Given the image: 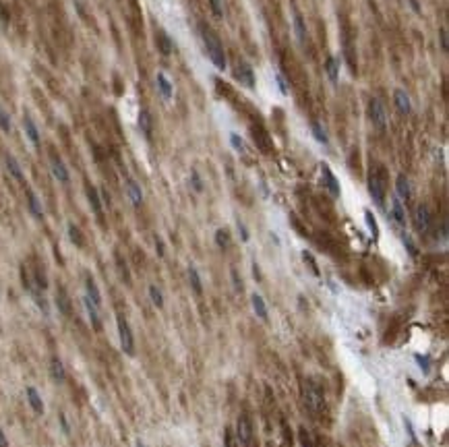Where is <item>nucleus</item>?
Returning <instances> with one entry per match:
<instances>
[{"instance_id":"obj_1","label":"nucleus","mask_w":449,"mask_h":447,"mask_svg":"<svg viewBox=\"0 0 449 447\" xmlns=\"http://www.w3.org/2000/svg\"><path fill=\"white\" fill-rule=\"evenodd\" d=\"M201 39H203V46H205V52L209 56V60L213 62L215 68L224 71V68L228 66V62H226V52H224L222 39H219L211 29L205 27V25H201Z\"/></svg>"},{"instance_id":"obj_2","label":"nucleus","mask_w":449,"mask_h":447,"mask_svg":"<svg viewBox=\"0 0 449 447\" xmlns=\"http://www.w3.org/2000/svg\"><path fill=\"white\" fill-rule=\"evenodd\" d=\"M302 400H304V406L313 414L323 412V408H325V393L315 379H306L302 383Z\"/></svg>"},{"instance_id":"obj_3","label":"nucleus","mask_w":449,"mask_h":447,"mask_svg":"<svg viewBox=\"0 0 449 447\" xmlns=\"http://www.w3.org/2000/svg\"><path fill=\"white\" fill-rule=\"evenodd\" d=\"M368 193H371L373 201L379 207H383L385 193H387V172L383 166L371 168V174H368Z\"/></svg>"},{"instance_id":"obj_4","label":"nucleus","mask_w":449,"mask_h":447,"mask_svg":"<svg viewBox=\"0 0 449 447\" xmlns=\"http://www.w3.org/2000/svg\"><path fill=\"white\" fill-rule=\"evenodd\" d=\"M368 116H371V120H373L377 131L383 133L387 128V120H389V118H387V108L379 97H373L371 102H368Z\"/></svg>"},{"instance_id":"obj_5","label":"nucleus","mask_w":449,"mask_h":447,"mask_svg":"<svg viewBox=\"0 0 449 447\" xmlns=\"http://www.w3.org/2000/svg\"><path fill=\"white\" fill-rule=\"evenodd\" d=\"M116 327H118V335H120V346L122 350L133 356L135 354V337H133V331H131V325L126 323V319L122 315L116 317Z\"/></svg>"},{"instance_id":"obj_6","label":"nucleus","mask_w":449,"mask_h":447,"mask_svg":"<svg viewBox=\"0 0 449 447\" xmlns=\"http://www.w3.org/2000/svg\"><path fill=\"white\" fill-rule=\"evenodd\" d=\"M236 441L240 447H251L253 441V422L248 418V414H240L236 422Z\"/></svg>"},{"instance_id":"obj_7","label":"nucleus","mask_w":449,"mask_h":447,"mask_svg":"<svg viewBox=\"0 0 449 447\" xmlns=\"http://www.w3.org/2000/svg\"><path fill=\"white\" fill-rule=\"evenodd\" d=\"M414 228L420 234H428L433 228V215L428 211L426 205H418L416 211H414Z\"/></svg>"},{"instance_id":"obj_8","label":"nucleus","mask_w":449,"mask_h":447,"mask_svg":"<svg viewBox=\"0 0 449 447\" xmlns=\"http://www.w3.org/2000/svg\"><path fill=\"white\" fill-rule=\"evenodd\" d=\"M321 178H323V184L325 188L329 191V195H331L333 199H337L342 195V188H340V180L335 178V174L331 172V168H329L327 164H321Z\"/></svg>"},{"instance_id":"obj_9","label":"nucleus","mask_w":449,"mask_h":447,"mask_svg":"<svg viewBox=\"0 0 449 447\" xmlns=\"http://www.w3.org/2000/svg\"><path fill=\"white\" fill-rule=\"evenodd\" d=\"M234 73H236V79H238V81H240L244 87H248V89L255 87V73H253V68L248 66L244 60H240V62L236 64Z\"/></svg>"},{"instance_id":"obj_10","label":"nucleus","mask_w":449,"mask_h":447,"mask_svg":"<svg viewBox=\"0 0 449 447\" xmlns=\"http://www.w3.org/2000/svg\"><path fill=\"white\" fill-rule=\"evenodd\" d=\"M50 168H52V174H54V178H56L58 182L66 184L68 180H71V176H68V170H66V166L62 164V160H60V157H56V155H52V157H50Z\"/></svg>"},{"instance_id":"obj_11","label":"nucleus","mask_w":449,"mask_h":447,"mask_svg":"<svg viewBox=\"0 0 449 447\" xmlns=\"http://www.w3.org/2000/svg\"><path fill=\"white\" fill-rule=\"evenodd\" d=\"M393 102H395V108L400 110V114L408 116L412 112V102H410V95H408L404 89H395L393 91Z\"/></svg>"},{"instance_id":"obj_12","label":"nucleus","mask_w":449,"mask_h":447,"mask_svg":"<svg viewBox=\"0 0 449 447\" xmlns=\"http://www.w3.org/2000/svg\"><path fill=\"white\" fill-rule=\"evenodd\" d=\"M395 191H397L395 197L404 199V201H410V197H412V186H410V180H408L406 174H400V176L395 178Z\"/></svg>"},{"instance_id":"obj_13","label":"nucleus","mask_w":449,"mask_h":447,"mask_svg":"<svg viewBox=\"0 0 449 447\" xmlns=\"http://www.w3.org/2000/svg\"><path fill=\"white\" fill-rule=\"evenodd\" d=\"M155 42H157V50H159V52H162L164 56H170V54L174 52V42H172V37L168 35L166 31H157Z\"/></svg>"},{"instance_id":"obj_14","label":"nucleus","mask_w":449,"mask_h":447,"mask_svg":"<svg viewBox=\"0 0 449 447\" xmlns=\"http://www.w3.org/2000/svg\"><path fill=\"white\" fill-rule=\"evenodd\" d=\"M139 128H141V133L147 137V139H151V133H153V118H151V112L149 110H143L139 112Z\"/></svg>"},{"instance_id":"obj_15","label":"nucleus","mask_w":449,"mask_h":447,"mask_svg":"<svg viewBox=\"0 0 449 447\" xmlns=\"http://www.w3.org/2000/svg\"><path fill=\"white\" fill-rule=\"evenodd\" d=\"M325 73L329 77V81L333 85H337V81H340V58L329 56L327 62H325Z\"/></svg>"},{"instance_id":"obj_16","label":"nucleus","mask_w":449,"mask_h":447,"mask_svg":"<svg viewBox=\"0 0 449 447\" xmlns=\"http://www.w3.org/2000/svg\"><path fill=\"white\" fill-rule=\"evenodd\" d=\"M23 128H25V135L29 137V141H31L35 147H39V131H37V126L33 122V118L29 114L23 116Z\"/></svg>"},{"instance_id":"obj_17","label":"nucleus","mask_w":449,"mask_h":447,"mask_svg":"<svg viewBox=\"0 0 449 447\" xmlns=\"http://www.w3.org/2000/svg\"><path fill=\"white\" fill-rule=\"evenodd\" d=\"M50 375H52V379L56 383H64V379H66L64 364H62V360L58 358V356H54V358L50 360Z\"/></svg>"},{"instance_id":"obj_18","label":"nucleus","mask_w":449,"mask_h":447,"mask_svg":"<svg viewBox=\"0 0 449 447\" xmlns=\"http://www.w3.org/2000/svg\"><path fill=\"white\" fill-rule=\"evenodd\" d=\"M126 195H128V199H131V203H133L135 207H141V203H143L141 186H139L135 180H131V178L126 180Z\"/></svg>"},{"instance_id":"obj_19","label":"nucleus","mask_w":449,"mask_h":447,"mask_svg":"<svg viewBox=\"0 0 449 447\" xmlns=\"http://www.w3.org/2000/svg\"><path fill=\"white\" fill-rule=\"evenodd\" d=\"M391 217L395 220V224H400V226L406 224V207H404L400 197H393L391 199Z\"/></svg>"},{"instance_id":"obj_20","label":"nucleus","mask_w":449,"mask_h":447,"mask_svg":"<svg viewBox=\"0 0 449 447\" xmlns=\"http://www.w3.org/2000/svg\"><path fill=\"white\" fill-rule=\"evenodd\" d=\"M85 290H87L85 296L99 309V306H102V294H99V290H97V286H95L91 275H87V280H85Z\"/></svg>"},{"instance_id":"obj_21","label":"nucleus","mask_w":449,"mask_h":447,"mask_svg":"<svg viewBox=\"0 0 449 447\" xmlns=\"http://www.w3.org/2000/svg\"><path fill=\"white\" fill-rule=\"evenodd\" d=\"M83 304H85V311H87V315H89V321H91V325H93V329L95 331H99L102 329V319H99V313H97V306L89 300V298L85 296L83 298Z\"/></svg>"},{"instance_id":"obj_22","label":"nucleus","mask_w":449,"mask_h":447,"mask_svg":"<svg viewBox=\"0 0 449 447\" xmlns=\"http://www.w3.org/2000/svg\"><path fill=\"white\" fill-rule=\"evenodd\" d=\"M87 199H89V205H91V209L97 213V215H102V195H99V191L95 186L89 184L87 186Z\"/></svg>"},{"instance_id":"obj_23","label":"nucleus","mask_w":449,"mask_h":447,"mask_svg":"<svg viewBox=\"0 0 449 447\" xmlns=\"http://www.w3.org/2000/svg\"><path fill=\"white\" fill-rule=\"evenodd\" d=\"M27 400H29V406L33 408L35 414H44V402H42V397H39L35 387H27Z\"/></svg>"},{"instance_id":"obj_24","label":"nucleus","mask_w":449,"mask_h":447,"mask_svg":"<svg viewBox=\"0 0 449 447\" xmlns=\"http://www.w3.org/2000/svg\"><path fill=\"white\" fill-rule=\"evenodd\" d=\"M155 85H157V89H159V95H162L164 99H170V97H172V85H170V81H168V77H166L164 73H157V77H155Z\"/></svg>"},{"instance_id":"obj_25","label":"nucleus","mask_w":449,"mask_h":447,"mask_svg":"<svg viewBox=\"0 0 449 447\" xmlns=\"http://www.w3.org/2000/svg\"><path fill=\"white\" fill-rule=\"evenodd\" d=\"M251 302H253V309H255V313H257L259 319L267 321L269 317H267V304H265V300H263V296H261V294H253V296H251Z\"/></svg>"},{"instance_id":"obj_26","label":"nucleus","mask_w":449,"mask_h":447,"mask_svg":"<svg viewBox=\"0 0 449 447\" xmlns=\"http://www.w3.org/2000/svg\"><path fill=\"white\" fill-rule=\"evenodd\" d=\"M27 205H29V211H31L37 220H42V217H44V209H42V203H39V199L35 197L33 191H27Z\"/></svg>"},{"instance_id":"obj_27","label":"nucleus","mask_w":449,"mask_h":447,"mask_svg":"<svg viewBox=\"0 0 449 447\" xmlns=\"http://www.w3.org/2000/svg\"><path fill=\"white\" fill-rule=\"evenodd\" d=\"M56 304H58V311L62 315H71V300H68L64 288H58L56 290Z\"/></svg>"},{"instance_id":"obj_28","label":"nucleus","mask_w":449,"mask_h":447,"mask_svg":"<svg viewBox=\"0 0 449 447\" xmlns=\"http://www.w3.org/2000/svg\"><path fill=\"white\" fill-rule=\"evenodd\" d=\"M294 33H296V37H298V42H300V44L306 42V25L302 21L300 13H294Z\"/></svg>"},{"instance_id":"obj_29","label":"nucleus","mask_w":449,"mask_h":447,"mask_svg":"<svg viewBox=\"0 0 449 447\" xmlns=\"http://www.w3.org/2000/svg\"><path fill=\"white\" fill-rule=\"evenodd\" d=\"M6 168H8V172H11V176L15 178V180L23 182V170H21V166H19V162L15 160L13 155H6Z\"/></svg>"},{"instance_id":"obj_30","label":"nucleus","mask_w":449,"mask_h":447,"mask_svg":"<svg viewBox=\"0 0 449 447\" xmlns=\"http://www.w3.org/2000/svg\"><path fill=\"white\" fill-rule=\"evenodd\" d=\"M311 133H313V137H315L321 145H329V137H327V133H325V128L321 126V122L313 120V122H311Z\"/></svg>"},{"instance_id":"obj_31","label":"nucleus","mask_w":449,"mask_h":447,"mask_svg":"<svg viewBox=\"0 0 449 447\" xmlns=\"http://www.w3.org/2000/svg\"><path fill=\"white\" fill-rule=\"evenodd\" d=\"M188 282H191L195 294H203V284H201V275H199L197 267H188Z\"/></svg>"},{"instance_id":"obj_32","label":"nucleus","mask_w":449,"mask_h":447,"mask_svg":"<svg viewBox=\"0 0 449 447\" xmlns=\"http://www.w3.org/2000/svg\"><path fill=\"white\" fill-rule=\"evenodd\" d=\"M215 244L222 248V251H226L228 244H230V234H228L226 228H219V230L215 232Z\"/></svg>"},{"instance_id":"obj_33","label":"nucleus","mask_w":449,"mask_h":447,"mask_svg":"<svg viewBox=\"0 0 449 447\" xmlns=\"http://www.w3.org/2000/svg\"><path fill=\"white\" fill-rule=\"evenodd\" d=\"M364 222H366V226H368V230H371L373 238L377 240V238H379V226H377V220H375V215H373L371 211H364Z\"/></svg>"},{"instance_id":"obj_34","label":"nucleus","mask_w":449,"mask_h":447,"mask_svg":"<svg viewBox=\"0 0 449 447\" xmlns=\"http://www.w3.org/2000/svg\"><path fill=\"white\" fill-rule=\"evenodd\" d=\"M149 298H151V302L157 306V309H162V306H164V296H162V292H159L157 286H149Z\"/></svg>"},{"instance_id":"obj_35","label":"nucleus","mask_w":449,"mask_h":447,"mask_svg":"<svg viewBox=\"0 0 449 447\" xmlns=\"http://www.w3.org/2000/svg\"><path fill=\"white\" fill-rule=\"evenodd\" d=\"M68 238L77 244V246H83V236H81V230L75 226V224H68Z\"/></svg>"},{"instance_id":"obj_36","label":"nucleus","mask_w":449,"mask_h":447,"mask_svg":"<svg viewBox=\"0 0 449 447\" xmlns=\"http://www.w3.org/2000/svg\"><path fill=\"white\" fill-rule=\"evenodd\" d=\"M209 6H211L213 17H217V19L224 17V4H222V0H209Z\"/></svg>"},{"instance_id":"obj_37","label":"nucleus","mask_w":449,"mask_h":447,"mask_svg":"<svg viewBox=\"0 0 449 447\" xmlns=\"http://www.w3.org/2000/svg\"><path fill=\"white\" fill-rule=\"evenodd\" d=\"M402 240H404V244H406V248H408V253H410V257H418V248H416V244H414L412 238L408 236V234H404Z\"/></svg>"},{"instance_id":"obj_38","label":"nucleus","mask_w":449,"mask_h":447,"mask_svg":"<svg viewBox=\"0 0 449 447\" xmlns=\"http://www.w3.org/2000/svg\"><path fill=\"white\" fill-rule=\"evenodd\" d=\"M191 184H193V188L197 193H203V180H201V176H199L197 170L191 172Z\"/></svg>"},{"instance_id":"obj_39","label":"nucleus","mask_w":449,"mask_h":447,"mask_svg":"<svg viewBox=\"0 0 449 447\" xmlns=\"http://www.w3.org/2000/svg\"><path fill=\"white\" fill-rule=\"evenodd\" d=\"M0 128H2L4 133L11 131V118H8V114L4 110H0Z\"/></svg>"},{"instance_id":"obj_40","label":"nucleus","mask_w":449,"mask_h":447,"mask_svg":"<svg viewBox=\"0 0 449 447\" xmlns=\"http://www.w3.org/2000/svg\"><path fill=\"white\" fill-rule=\"evenodd\" d=\"M230 143H232V147L236 149V151H240V153L244 151V143H242V139L238 137L236 133H232V135H230Z\"/></svg>"},{"instance_id":"obj_41","label":"nucleus","mask_w":449,"mask_h":447,"mask_svg":"<svg viewBox=\"0 0 449 447\" xmlns=\"http://www.w3.org/2000/svg\"><path fill=\"white\" fill-rule=\"evenodd\" d=\"M224 443H226V447H240V445H238V441L234 439V435H232V431H230V429H226Z\"/></svg>"},{"instance_id":"obj_42","label":"nucleus","mask_w":449,"mask_h":447,"mask_svg":"<svg viewBox=\"0 0 449 447\" xmlns=\"http://www.w3.org/2000/svg\"><path fill=\"white\" fill-rule=\"evenodd\" d=\"M275 83H277V87H279V91H282L284 95L288 93V85H286V79H284V75H275Z\"/></svg>"},{"instance_id":"obj_43","label":"nucleus","mask_w":449,"mask_h":447,"mask_svg":"<svg viewBox=\"0 0 449 447\" xmlns=\"http://www.w3.org/2000/svg\"><path fill=\"white\" fill-rule=\"evenodd\" d=\"M439 35H441V48H443V52H447V48H449V42H447V29L441 27V29H439Z\"/></svg>"},{"instance_id":"obj_44","label":"nucleus","mask_w":449,"mask_h":447,"mask_svg":"<svg viewBox=\"0 0 449 447\" xmlns=\"http://www.w3.org/2000/svg\"><path fill=\"white\" fill-rule=\"evenodd\" d=\"M416 360H418V364H420V371L428 373V356H420V354H416Z\"/></svg>"},{"instance_id":"obj_45","label":"nucleus","mask_w":449,"mask_h":447,"mask_svg":"<svg viewBox=\"0 0 449 447\" xmlns=\"http://www.w3.org/2000/svg\"><path fill=\"white\" fill-rule=\"evenodd\" d=\"M302 259H304V261H308V265H311V269H313L315 273H319L317 263H315V259H313V255H311V253H306V251H304V253H302Z\"/></svg>"},{"instance_id":"obj_46","label":"nucleus","mask_w":449,"mask_h":447,"mask_svg":"<svg viewBox=\"0 0 449 447\" xmlns=\"http://www.w3.org/2000/svg\"><path fill=\"white\" fill-rule=\"evenodd\" d=\"M404 426H406V431H408V435H410V439L416 443V437H414V431H412V422L410 420H408L406 418V416H404Z\"/></svg>"},{"instance_id":"obj_47","label":"nucleus","mask_w":449,"mask_h":447,"mask_svg":"<svg viewBox=\"0 0 449 447\" xmlns=\"http://www.w3.org/2000/svg\"><path fill=\"white\" fill-rule=\"evenodd\" d=\"M232 282H234V288H236V290L240 292V290H242V282L238 280V271H236V269H232Z\"/></svg>"},{"instance_id":"obj_48","label":"nucleus","mask_w":449,"mask_h":447,"mask_svg":"<svg viewBox=\"0 0 449 447\" xmlns=\"http://www.w3.org/2000/svg\"><path fill=\"white\" fill-rule=\"evenodd\" d=\"M300 439H302V447H313L311 439H308V433L304 429H300Z\"/></svg>"},{"instance_id":"obj_49","label":"nucleus","mask_w":449,"mask_h":447,"mask_svg":"<svg viewBox=\"0 0 449 447\" xmlns=\"http://www.w3.org/2000/svg\"><path fill=\"white\" fill-rule=\"evenodd\" d=\"M238 232H240V236H242V240L246 242V240H248V232H246V228H244V224H240V222H238Z\"/></svg>"},{"instance_id":"obj_50","label":"nucleus","mask_w":449,"mask_h":447,"mask_svg":"<svg viewBox=\"0 0 449 447\" xmlns=\"http://www.w3.org/2000/svg\"><path fill=\"white\" fill-rule=\"evenodd\" d=\"M0 447H8V441H6V435H4V431L0 429Z\"/></svg>"},{"instance_id":"obj_51","label":"nucleus","mask_w":449,"mask_h":447,"mask_svg":"<svg viewBox=\"0 0 449 447\" xmlns=\"http://www.w3.org/2000/svg\"><path fill=\"white\" fill-rule=\"evenodd\" d=\"M155 248H157V255H164V244L159 238H155Z\"/></svg>"},{"instance_id":"obj_52","label":"nucleus","mask_w":449,"mask_h":447,"mask_svg":"<svg viewBox=\"0 0 449 447\" xmlns=\"http://www.w3.org/2000/svg\"><path fill=\"white\" fill-rule=\"evenodd\" d=\"M410 6L414 8L416 15H420V4H418V0H410Z\"/></svg>"},{"instance_id":"obj_53","label":"nucleus","mask_w":449,"mask_h":447,"mask_svg":"<svg viewBox=\"0 0 449 447\" xmlns=\"http://www.w3.org/2000/svg\"><path fill=\"white\" fill-rule=\"evenodd\" d=\"M60 422H62V429H64V433H68V424H66V418H64V414H60Z\"/></svg>"}]
</instances>
